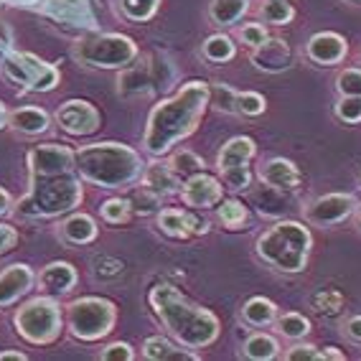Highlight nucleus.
Returning a JSON list of instances; mask_svg holds the SVG:
<instances>
[{"instance_id": "obj_1", "label": "nucleus", "mask_w": 361, "mask_h": 361, "mask_svg": "<svg viewBox=\"0 0 361 361\" xmlns=\"http://www.w3.org/2000/svg\"><path fill=\"white\" fill-rule=\"evenodd\" d=\"M28 194L13 209L20 219H54L77 209L84 199V178L69 145L46 142L28 153Z\"/></svg>"}, {"instance_id": "obj_2", "label": "nucleus", "mask_w": 361, "mask_h": 361, "mask_svg": "<svg viewBox=\"0 0 361 361\" xmlns=\"http://www.w3.org/2000/svg\"><path fill=\"white\" fill-rule=\"evenodd\" d=\"M209 104H212V92L207 82H188L186 87H180L173 97L150 112L142 137L145 150L150 155L171 153L180 140H186L199 128Z\"/></svg>"}, {"instance_id": "obj_3", "label": "nucleus", "mask_w": 361, "mask_h": 361, "mask_svg": "<svg viewBox=\"0 0 361 361\" xmlns=\"http://www.w3.org/2000/svg\"><path fill=\"white\" fill-rule=\"evenodd\" d=\"M148 300L168 336L176 338L180 346L204 348L219 338V318L214 316L212 310L188 300L176 285L158 283L150 290Z\"/></svg>"}, {"instance_id": "obj_4", "label": "nucleus", "mask_w": 361, "mask_h": 361, "mask_svg": "<svg viewBox=\"0 0 361 361\" xmlns=\"http://www.w3.org/2000/svg\"><path fill=\"white\" fill-rule=\"evenodd\" d=\"M77 171L87 183L99 188H125L142 178L140 155L123 142H92L74 150Z\"/></svg>"}, {"instance_id": "obj_5", "label": "nucleus", "mask_w": 361, "mask_h": 361, "mask_svg": "<svg viewBox=\"0 0 361 361\" xmlns=\"http://www.w3.org/2000/svg\"><path fill=\"white\" fill-rule=\"evenodd\" d=\"M310 245L313 239H310L308 226L298 221H280L259 234L257 255L262 262H267L278 272L295 275V272H303L308 264Z\"/></svg>"}, {"instance_id": "obj_6", "label": "nucleus", "mask_w": 361, "mask_h": 361, "mask_svg": "<svg viewBox=\"0 0 361 361\" xmlns=\"http://www.w3.org/2000/svg\"><path fill=\"white\" fill-rule=\"evenodd\" d=\"M13 326L28 343L49 346L59 341V336L64 331V313L54 295L31 298L13 313Z\"/></svg>"}, {"instance_id": "obj_7", "label": "nucleus", "mask_w": 361, "mask_h": 361, "mask_svg": "<svg viewBox=\"0 0 361 361\" xmlns=\"http://www.w3.org/2000/svg\"><path fill=\"white\" fill-rule=\"evenodd\" d=\"M66 323L79 341H99L115 329L117 305L107 298L87 295L66 305Z\"/></svg>"}, {"instance_id": "obj_8", "label": "nucleus", "mask_w": 361, "mask_h": 361, "mask_svg": "<svg viewBox=\"0 0 361 361\" xmlns=\"http://www.w3.org/2000/svg\"><path fill=\"white\" fill-rule=\"evenodd\" d=\"M74 56L79 64L97 69H123L137 56V46L123 33H94L74 46Z\"/></svg>"}, {"instance_id": "obj_9", "label": "nucleus", "mask_w": 361, "mask_h": 361, "mask_svg": "<svg viewBox=\"0 0 361 361\" xmlns=\"http://www.w3.org/2000/svg\"><path fill=\"white\" fill-rule=\"evenodd\" d=\"M3 74L13 84H20L33 92H51L59 84V71L44 59L33 54H8L3 59Z\"/></svg>"}, {"instance_id": "obj_10", "label": "nucleus", "mask_w": 361, "mask_h": 361, "mask_svg": "<svg viewBox=\"0 0 361 361\" xmlns=\"http://www.w3.org/2000/svg\"><path fill=\"white\" fill-rule=\"evenodd\" d=\"M255 155V140L252 137H232L216 155V168H219L221 180L226 188H250L252 173L247 163Z\"/></svg>"}, {"instance_id": "obj_11", "label": "nucleus", "mask_w": 361, "mask_h": 361, "mask_svg": "<svg viewBox=\"0 0 361 361\" xmlns=\"http://www.w3.org/2000/svg\"><path fill=\"white\" fill-rule=\"evenodd\" d=\"M56 123L69 135H92L99 130L102 120H99L97 107L90 104L87 99H69L59 107Z\"/></svg>"}, {"instance_id": "obj_12", "label": "nucleus", "mask_w": 361, "mask_h": 361, "mask_svg": "<svg viewBox=\"0 0 361 361\" xmlns=\"http://www.w3.org/2000/svg\"><path fill=\"white\" fill-rule=\"evenodd\" d=\"M221 180H216L209 173H196L180 183V199L191 209H209L221 201Z\"/></svg>"}, {"instance_id": "obj_13", "label": "nucleus", "mask_w": 361, "mask_h": 361, "mask_svg": "<svg viewBox=\"0 0 361 361\" xmlns=\"http://www.w3.org/2000/svg\"><path fill=\"white\" fill-rule=\"evenodd\" d=\"M36 283V275L28 264L16 262L8 264L6 270L0 272V308H8V305L18 303L20 298L28 295Z\"/></svg>"}, {"instance_id": "obj_14", "label": "nucleus", "mask_w": 361, "mask_h": 361, "mask_svg": "<svg viewBox=\"0 0 361 361\" xmlns=\"http://www.w3.org/2000/svg\"><path fill=\"white\" fill-rule=\"evenodd\" d=\"M354 212V199L348 194H329L321 196L305 209V216H308L313 224L329 226V224H338Z\"/></svg>"}, {"instance_id": "obj_15", "label": "nucleus", "mask_w": 361, "mask_h": 361, "mask_svg": "<svg viewBox=\"0 0 361 361\" xmlns=\"http://www.w3.org/2000/svg\"><path fill=\"white\" fill-rule=\"evenodd\" d=\"M252 64L257 66L259 71H270V74L290 69L293 64L290 46L285 44L283 39H267L264 44L252 49Z\"/></svg>"}, {"instance_id": "obj_16", "label": "nucleus", "mask_w": 361, "mask_h": 361, "mask_svg": "<svg viewBox=\"0 0 361 361\" xmlns=\"http://www.w3.org/2000/svg\"><path fill=\"white\" fill-rule=\"evenodd\" d=\"M39 288L46 293V295H69L74 288H77V270H74V264L69 262H49L44 270L39 272Z\"/></svg>"}, {"instance_id": "obj_17", "label": "nucleus", "mask_w": 361, "mask_h": 361, "mask_svg": "<svg viewBox=\"0 0 361 361\" xmlns=\"http://www.w3.org/2000/svg\"><path fill=\"white\" fill-rule=\"evenodd\" d=\"M305 51H308V59H313L316 64L331 66V64L343 61L348 46H346V39H343V36L323 31V33H316V36L308 41V49H305Z\"/></svg>"}, {"instance_id": "obj_18", "label": "nucleus", "mask_w": 361, "mask_h": 361, "mask_svg": "<svg viewBox=\"0 0 361 361\" xmlns=\"http://www.w3.org/2000/svg\"><path fill=\"white\" fill-rule=\"evenodd\" d=\"M259 178L272 188L293 191L300 183V171L295 168V163L285 161V158H272V161H267L259 168Z\"/></svg>"}, {"instance_id": "obj_19", "label": "nucleus", "mask_w": 361, "mask_h": 361, "mask_svg": "<svg viewBox=\"0 0 361 361\" xmlns=\"http://www.w3.org/2000/svg\"><path fill=\"white\" fill-rule=\"evenodd\" d=\"M142 356L150 361H196L199 356L188 351L186 346L180 348L178 341H168L166 336H150L142 343Z\"/></svg>"}, {"instance_id": "obj_20", "label": "nucleus", "mask_w": 361, "mask_h": 361, "mask_svg": "<svg viewBox=\"0 0 361 361\" xmlns=\"http://www.w3.org/2000/svg\"><path fill=\"white\" fill-rule=\"evenodd\" d=\"M49 112L41 110V107H18V110L8 112V125L16 130V133H20V135H41V133H46L49 130Z\"/></svg>"}, {"instance_id": "obj_21", "label": "nucleus", "mask_w": 361, "mask_h": 361, "mask_svg": "<svg viewBox=\"0 0 361 361\" xmlns=\"http://www.w3.org/2000/svg\"><path fill=\"white\" fill-rule=\"evenodd\" d=\"M61 239L66 245H90L97 239V221L90 214H71L61 224Z\"/></svg>"}, {"instance_id": "obj_22", "label": "nucleus", "mask_w": 361, "mask_h": 361, "mask_svg": "<svg viewBox=\"0 0 361 361\" xmlns=\"http://www.w3.org/2000/svg\"><path fill=\"white\" fill-rule=\"evenodd\" d=\"M142 186L155 191L158 196L176 194L178 191V176L173 173V168L168 163H153L142 171Z\"/></svg>"}, {"instance_id": "obj_23", "label": "nucleus", "mask_w": 361, "mask_h": 361, "mask_svg": "<svg viewBox=\"0 0 361 361\" xmlns=\"http://www.w3.org/2000/svg\"><path fill=\"white\" fill-rule=\"evenodd\" d=\"M247 8H250V0H212L209 16L216 26H234L247 13Z\"/></svg>"}, {"instance_id": "obj_24", "label": "nucleus", "mask_w": 361, "mask_h": 361, "mask_svg": "<svg viewBox=\"0 0 361 361\" xmlns=\"http://www.w3.org/2000/svg\"><path fill=\"white\" fill-rule=\"evenodd\" d=\"M275 316H278V308L267 298H252L242 308V318L250 326H267V323L275 321Z\"/></svg>"}, {"instance_id": "obj_25", "label": "nucleus", "mask_w": 361, "mask_h": 361, "mask_svg": "<svg viewBox=\"0 0 361 361\" xmlns=\"http://www.w3.org/2000/svg\"><path fill=\"white\" fill-rule=\"evenodd\" d=\"M280 354V346L278 341L267 334H255L247 338L245 343V356L252 361H270Z\"/></svg>"}, {"instance_id": "obj_26", "label": "nucleus", "mask_w": 361, "mask_h": 361, "mask_svg": "<svg viewBox=\"0 0 361 361\" xmlns=\"http://www.w3.org/2000/svg\"><path fill=\"white\" fill-rule=\"evenodd\" d=\"M262 20L270 23V26H285L295 18V8L288 3V0H264L262 3Z\"/></svg>"}, {"instance_id": "obj_27", "label": "nucleus", "mask_w": 361, "mask_h": 361, "mask_svg": "<svg viewBox=\"0 0 361 361\" xmlns=\"http://www.w3.org/2000/svg\"><path fill=\"white\" fill-rule=\"evenodd\" d=\"M168 166L173 168V173L183 180L204 171V161H201L196 153H191V150H178V153H173V158H171Z\"/></svg>"}, {"instance_id": "obj_28", "label": "nucleus", "mask_w": 361, "mask_h": 361, "mask_svg": "<svg viewBox=\"0 0 361 361\" xmlns=\"http://www.w3.org/2000/svg\"><path fill=\"white\" fill-rule=\"evenodd\" d=\"M204 56L209 61H214V64H224V61L234 59V41L229 36L216 33V36L207 39V44H204Z\"/></svg>"}, {"instance_id": "obj_29", "label": "nucleus", "mask_w": 361, "mask_h": 361, "mask_svg": "<svg viewBox=\"0 0 361 361\" xmlns=\"http://www.w3.org/2000/svg\"><path fill=\"white\" fill-rule=\"evenodd\" d=\"M219 221L226 229H239V226L247 221V207L237 199H226L219 201V212H216Z\"/></svg>"}, {"instance_id": "obj_30", "label": "nucleus", "mask_w": 361, "mask_h": 361, "mask_svg": "<svg viewBox=\"0 0 361 361\" xmlns=\"http://www.w3.org/2000/svg\"><path fill=\"white\" fill-rule=\"evenodd\" d=\"M278 331L285 336V338H305L310 334V323L308 318H303L300 313H285V316L278 318Z\"/></svg>"}, {"instance_id": "obj_31", "label": "nucleus", "mask_w": 361, "mask_h": 361, "mask_svg": "<svg viewBox=\"0 0 361 361\" xmlns=\"http://www.w3.org/2000/svg\"><path fill=\"white\" fill-rule=\"evenodd\" d=\"M158 226L161 232H166L168 237H186V214L178 209H163L158 214Z\"/></svg>"}, {"instance_id": "obj_32", "label": "nucleus", "mask_w": 361, "mask_h": 361, "mask_svg": "<svg viewBox=\"0 0 361 361\" xmlns=\"http://www.w3.org/2000/svg\"><path fill=\"white\" fill-rule=\"evenodd\" d=\"M161 0H123V13L130 20H148L155 16Z\"/></svg>"}, {"instance_id": "obj_33", "label": "nucleus", "mask_w": 361, "mask_h": 361, "mask_svg": "<svg viewBox=\"0 0 361 361\" xmlns=\"http://www.w3.org/2000/svg\"><path fill=\"white\" fill-rule=\"evenodd\" d=\"M130 212H133L130 199H107L102 204V209H99V214H102V219L107 224H123V221H128Z\"/></svg>"}, {"instance_id": "obj_34", "label": "nucleus", "mask_w": 361, "mask_h": 361, "mask_svg": "<svg viewBox=\"0 0 361 361\" xmlns=\"http://www.w3.org/2000/svg\"><path fill=\"white\" fill-rule=\"evenodd\" d=\"M336 117L348 125L361 123V94H343L336 104Z\"/></svg>"}, {"instance_id": "obj_35", "label": "nucleus", "mask_w": 361, "mask_h": 361, "mask_svg": "<svg viewBox=\"0 0 361 361\" xmlns=\"http://www.w3.org/2000/svg\"><path fill=\"white\" fill-rule=\"evenodd\" d=\"M234 104H237L239 115H247V117L262 115L264 107H267L264 97H262V94H257V92H237V99H234Z\"/></svg>"}, {"instance_id": "obj_36", "label": "nucleus", "mask_w": 361, "mask_h": 361, "mask_svg": "<svg viewBox=\"0 0 361 361\" xmlns=\"http://www.w3.org/2000/svg\"><path fill=\"white\" fill-rule=\"evenodd\" d=\"M313 308L323 316H336L343 308V298L338 290H321L313 295Z\"/></svg>"}, {"instance_id": "obj_37", "label": "nucleus", "mask_w": 361, "mask_h": 361, "mask_svg": "<svg viewBox=\"0 0 361 361\" xmlns=\"http://www.w3.org/2000/svg\"><path fill=\"white\" fill-rule=\"evenodd\" d=\"M336 90L338 94H361V69H343L336 77Z\"/></svg>"}, {"instance_id": "obj_38", "label": "nucleus", "mask_w": 361, "mask_h": 361, "mask_svg": "<svg viewBox=\"0 0 361 361\" xmlns=\"http://www.w3.org/2000/svg\"><path fill=\"white\" fill-rule=\"evenodd\" d=\"M130 207L135 209V212H140V214H148V212H153V209L161 207V196L155 194V191H150V188L140 186V191L130 199Z\"/></svg>"}, {"instance_id": "obj_39", "label": "nucleus", "mask_w": 361, "mask_h": 361, "mask_svg": "<svg viewBox=\"0 0 361 361\" xmlns=\"http://www.w3.org/2000/svg\"><path fill=\"white\" fill-rule=\"evenodd\" d=\"M99 359H102V361H133V359H135V351H133V346H130V343L115 341V343H110V346L102 348Z\"/></svg>"}, {"instance_id": "obj_40", "label": "nucleus", "mask_w": 361, "mask_h": 361, "mask_svg": "<svg viewBox=\"0 0 361 361\" xmlns=\"http://www.w3.org/2000/svg\"><path fill=\"white\" fill-rule=\"evenodd\" d=\"M209 92H212V97L216 99V107H219V110L237 112V104H234V99H237V92H232L229 87H224V84L209 87Z\"/></svg>"}, {"instance_id": "obj_41", "label": "nucleus", "mask_w": 361, "mask_h": 361, "mask_svg": "<svg viewBox=\"0 0 361 361\" xmlns=\"http://www.w3.org/2000/svg\"><path fill=\"white\" fill-rule=\"evenodd\" d=\"M239 39H242V44H247L250 49H255V46L264 44L270 36H267V31H264L262 23H247V26H242V31H239Z\"/></svg>"}, {"instance_id": "obj_42", "label": "nucleus", "mask_w": 361, "mask_h": 361, "mask_svg": "<svg viewBox=\"0 0 361 361\" xmlns=\"http://www.w3.org/2000/svg\"><path fill=\"white\" fill-rule=\"evenodd\" d=\"M285 359L288 361H321L323 354L316 346H310V343H298V346L288 348Z\"/></svg>"}, {"instance_id": "obj_43", "label": "nucleus", "mask_w": 361, "mask_h": 361, "mask_svg": "<svg viewBox=\"0 0 361 361\" xmlns=\"http://www.w3.org/2000/svg\"><path fill=\"white\" fill-rule=\"evenodd\" d=\"M18 245V232L11 224H0V255L11 252Z\"/></svg>"}, {"instance_id": "obj_44", "label": "nucleus", "mask_w": 361, "mask_h": 361, "mask_svg": "<svg viewBox=\"0 0 361 361\" xmlns=\"http://www.w3.org/2000/svg\"><path fill=\"white\" fill-rule=\"evenodd\" d=\"M186 232L188 234H207L209 221L199 214H186Z\"/></svg>"}, {"instance_id": "obj_45", "label": "nucleus", "mask_w": 361, "mask_h": 361, "mask_svg": "<svg viewBox=\"0 0 361 361\" xmlns=\"http://www.w3.org/2000/svg\"><path fill=\"white\" fill-rule=\"evenodd\" d=\"M346 334L351 341H359L361 343V316H354L351 321L346 323Z\"/></svg>"}, {"instance_id": "obj_46", "label": "nucleus", "mask_w": 361, "mask_h": 361, "mask_svg": "<svg viewBox=\"0 0 361 361\" xmlns=\"http://www.w3.org/2000/svg\"><path fill=\"white\" fill-rule=\"evenodd\" d=\"M8 212H11V194H8L6 188H0V216Z\"/></svg>"}, {"instance_id": "obj_47", "label": "nucleus", "mask_w": 361, "mask_h": 361, "mask_svg": "<svg viewBox=\"0 0 361 361\" xmlns=\"http://www.w3.org/2000/svg\"><path fill=\"white\" fill-rule=\"evenodd\" d=\"M28 356L20 351H0V361H26Z\"/></svg>"}, {"instance_id": "obj_48", "label": "nucleus", "mask_w": 361, "mask_h": 361, "mask_svg": "<svg viewBox=\"0 0 361 361\" xmlns=\"http://www.w3.org/2000/svg\"><path fill=\"white\" fill-rule=\"evenodd\" d=\"M321 354H323V359H336V361H343V359H346V356H343V351H336L334 346L323 348Z\"/></svg>"}, {"instance_id": "obj_49", "label": "nucleus", "mask_w": 361, "mask_h": 361, "mask_svg": "<svg viewBox=\"0 0 361 361\" xmlns=\"http://www.w3.org/2000/svg\"><path fill=\"white\" fill-rule=\"evenodd\" d=\"M8 123V112H6V107H3V102H0V128Z\"/></svg>"}, {"instance_id": "obj_50", "label": "nucleus", "mask_w": 361, "mask_h": 361, "mask_svg": "<svg viewBox=\"0 0 361 361\" xmlns=\"http://www.w3.org/2000/svg\"><path fill=\"white\" fill-rule=\"evenodd\" d=\"M13 3H20V6H33V3H39V0H13Z\"/></svg>"}, {"instance_id": "obj_51", "label": "nucleus", "mask_w": 361, "mask_h": 361, "mask_svg": "<svg viewBox=\"0 0 361 361\" xmlns=\"http://www.w3.org/2000/svg\"><path fill=\"white\" fill-rule=\"evenodd\" d=\"M348 3H361V0H348Z\"/></svg>"}, {"instance_id": "obj_52", "label": "nucleus", "mask_w": 361, "mask_h": 361, "mask_svg": "<svg viewBox=\"0 0 361 361\" xmlns=\"http://www.w3.org/2000/svg\"><path fill=\"white\" fill-rule=\"evenodd\" d=\"M359 221H361V214H359Z\"/></svg>"}, {"instance_id": "obj_53", "label": "nucleus", "mask_w": 361, "mask_h": 361, "mask_svg": "<svg viewBox=\"0 0 361 361\" xmlns=\"http://www.w3.org/2000/svg\"><path fill=\"white\" fill-rule=\"evenodd\" d=\"M0 6H3V0H0Z\"/></svg>"}]
</instances>
